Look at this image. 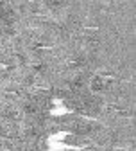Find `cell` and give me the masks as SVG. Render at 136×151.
I'll return each mask as SVG.
<instances>
[{
    "mask_svg": "<svg viewBox=\"0 0 136 151\" xmlns=\"http://www.w3.org/2000/svg\"><path fill=\"white\" fill-rule=\"evenodd\" d=\"M93 88H95V90H100V88H102V79H100V78L93 79Z\"/></svg>",
    "mask_w": 136,
    "mask_h": 151,
    "instance_id": "obj_1",
    "label": "cell"
}]
</instances>
